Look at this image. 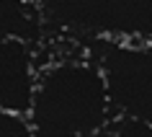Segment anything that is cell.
Listing matches in <instances>:
<instances>
[{
    "label": "cell",
    "mask_w": 152,
    "mask_h": 137,
    "mask_svg": "<svg viewBox=\"0 0 152 137\" xmlns=\"http://www.w3.org/2000/svg\"><path fill=\"white\" fill-rule=\"evenodd\" d=\"M113 104L101 65L88 57H67L39 67V80L28 109L34 135L93 137L111 127Z\"/></svg>",
    "instance_id": "1"
},
{
    "label": "cell",
    "mask_w": 152,
    "mask_h": 137,
    "mask_svg": "<svg viewBox=\"0 0 152 137\" xmlns=\"http://www.w3.org/2000/svg\"><path fill=\"white\" fill-rule=\"evenodd\" d=\"M47 26L83 39L152 41V0H39Z\"/></svg>",
    "instance_id": "2"
},
{
    "label": "cell",
    "mask_w": 152,
    "mask_h": 137,
    "mask_svg": "<svg viewBox=\"0 0 152 137\" xmlns=\"http://www.w3.org/2000/svg\"><path fill=\"white\" fill-rule=\"evenodd\" d=\"M90 57L101 65L116 116L152 124V41L90 39Z\"/></svg>",
    "instance_id": "3"
},
{
    "label": "cell",
    "mask_w": 152,
    "mask_h": 137,
    "mask_svg": "<svg viewBox=\"0 0 152 137\" xmlns=\"http://www.w3.org/2000/svg\"><path fill=\"white\" fill-rule=\"evenodd\" d=\"M36 80V47L18 39H0V109L28 114Z\"/></svg>",
    "instance_id": "4"
},
{
    "label": "cell",
    "mask_w": 152,
    "mask_h": 137,
    "mask_svg": "<svg viewBox=\"0 0 152 137\" xmlns=\"http://www.w3.org/2000/svg\"><path fill=\"white\" fill-rule=\"evenodd\" d=\"M47 21L39 0H0V39L39 44Z\"/></svg>",
    "instance_id": "5"
},
{
    "label": "cell",
    "mask_w": 152,
    "mask_h": 137,
    "mask_svg": "<svg viewBox=\"0 0 152 137\" xmlns=\"http://www.w3.org/2000/svg\"><path fill=\"white\" fill-rule=\"evenodd\" d=\"M34 135L28 114L0 109V137H28Z\"/></svg>",
    "instance_id": "6"
}]
</instances>
